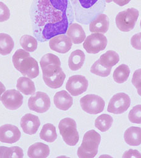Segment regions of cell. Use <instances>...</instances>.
I'll use <instances>...</instances> for the list:
<instances>
[{"instance_id": "29", "label": "cell", "mask_w": 141, "mask_h": 158, "mask_svg": "<svg viewBox=\"0 0 141 158\" xmlns=\"http://www.w3.org/2000/svg\"><path fill=\"white\" fill-rule=\"evenodd\" d=\"M24 152L22 148L19 146H12L8 148L6 146H0V157H23Z\"/></svg>"}, {"instance_id": "18", "label": "cell", "mask_w": 141, "mask_h": 158, "mask_svg": "<svg viewBox=\"0 0 141 158\" xmlns=\"http://www.w3.org/2000/svg\"><path fill=\"white\" fill-rule=\"evenodd\" d=\"M53 101L55 106L62 110H68L73 104V98L65 90L57 92L54 96Z\"/></svg>"}, {"instance_id": "1", "label": "cell", "mask_w": 141, "mask_h": 158, "mask_svg": "<svg viewBox=\"0 0 141 158\" xmlns=\"http://www.w3.org/2000/svg\"><path fill=\"white\" fill-rule=\"evenodd\" d=\"M30 16L33 33L40 42L66 33L74 18L69 0H33Z\"/></svg>"}, {"instance_id": "19", "label": "cell", "mask_w": 141, "mask_h": 158, "mask_svg": "<svg viewBox=\"0 0 141 158\" xmlns=\"http://www.w3.org/2000/svg\"><path fill=\"white\" fill-rule=\"evenodd\" d=\"M67 36L74 44L82 43L85 39V33L82 26L77 23L69 25L66 31Z\"/></svg>"}, {"instance_id": "5", "label": "cell", "mask_w": 141, "mask_h": 158, "mask_svg": "<svg viewBox=\"0 0 141 158\" xmlns=\"http://www.w3.org/2000/svg\"><path fill=\"white\" fill-rule=\"evenodd\" d=\"M59 133L64 141L69 146H75L79 140L75 121L69 117L62 119L58 125Z\"/></svg>"}, {"instance_id": "3", "label": "cell", "mask_w": 141, "mask_h": 158, "mask_svg": "<svg viewBox=\"0 0 141 158\" xmlns=\"http://www.w3.org/2000/svg\"><path fill=\"white\" fill-rule=\"evenodd\" d=\"M14 67L24 77L30 78H36L39 75V67L37 61L24 49H17L12 56Z\"/></svg>"}, {"instance_id": "23", "label": "cell", "mask_w": 141, "mask_h": 158, "mask_svg": "<svg viewBox=\"0 0 141 158\" xmlns=\"http://www.w3.org/2000/svg\"><path fill=\"white\" fill-rule=\"evenodd\" d=\"M17 89L25 95L33 94L35 92V86L33 81L30 78L22 77L17 81Z\"/></svg>"}, {"instance_id": "39", "label": "cell", "mask_w": 141, "mask_h": 158, "mask_svg": "<svg viewBox=\"0 0 141 158\" xmlns=\"http://www.w3.org/2000/svg\"><path fill=\"white\" fill-rule=\"evenodd\" d=\"M137 90V93L139 94V96H141V83H140L139 84H138L137 85H136L135 86Z\"/></svg>"}, {"instance_id": "17", "label": "cell", "mask_w": 141, "mask_h": 158, "mask_svg": "<svg viewBox=\"0 0 141 158\" xmlns=\"http://www.w3.org/2000/svg\"><path fill=\"white\" fill-rule=\"evenodd\" d=\"M89 29L93 33H105L109 29V19L106 15L100 14L89 25Z\"/></svg>"}, {"instance_id": "35", "label": "cell", "mask_w": 141, "mask_h": 158, "mask_svg": "<svg viewBox=\"0 0 141 158\" xmlns=\"http://www.w3.org/2000/svg\"><path fill=\"white\" fill-rule=\"evenodd\" d=\"M141 83V69L136 70L132 78V83L134 86Z\"/></svg>"}, {"instance_id": "27", "label": "cell", "mask_w": 141, "mask_h": 158, "mask_svg": "<svg viewBox=\"0 0 141 158\" xmlns=\"http://www.w3.org/2000/svg\"><path fill=\"white\" fill-rule=\"evenodd\" d=\"M130 74V69L129 67L124 64H121L114 70L113 77L118 83H123L128 78Z\"/></svg>"}, {"instance_id": "38", "label": "cell", "mask_w": 141, "mask_h": 158, "mask_svg": "<svg viewBox=\"0 0 141 158\" xmlns=\"http://www.w3.org/2000/svg\"><path fill=\"white\" fill-rule=\"evenodd\" d=\"M6 90V87L3 85V83L0 81V101H1V95L4 93Z\"/></svg>"}, {"instance_id": "31", "label": "cell", "mask_w": 141, "mask_h": 158, "mask_svg": "<svg viewBox=\"0 0 141 158\" xmlns=\"http://www.w3.org/2000/svg\"><path fill=\"white\" fill-rule=\"evenodd\" d=\"M111 70V68H107L104 67L100 64L99 60L95 61L90 69V72L92 73L102 77H108L110 74Z\"/></svg>"}, {"instance_id": "6", "label": "cell", "mask_w": 141, "mask_h": 158, "mask_svg": "<svg viewBox=\"0 0 141 158\" xmlns=\"http://www.w3.org/2000/svg\"><path fill=\"white\" fill-rule=\"evenodd\" d=\"M99 0H71L72 2L75 15L78 22L87 23L93 18L92 11Z\"/></svg>"}, {"instance_id": "40", "label": "cell", "mask_w": 141, "mask_h": 158, "mask_svg": "<svg viewBox=\"0 0 141 158\" xmlns=\"http://www.w3.org/2000/svg\"><path fill=\"white\" fill-rule=\"evenodd\" d=\"M140 28H141V20H140Z\"/></svg>"}, {"instance_id": "37", "label": "cell", "mask_w": 141, "mask_h": 158, "mask_svg": "<svg viewBox=\"0 0 141 158\" xmlns=\"http://www.w3.org/2000/svg\"><path fill=\"white\" fill-rule=\"evenodd\" d=\"M105 1L108 3H109L112 1H113L116 4L119 5L120 6H123L128 4L130 1V0H105Z\"/></svg>"}, {"instance_id": "13", "label": "cell", "mask_w": 141, "mask_h": 158, "mask_svg": "<svg viewBox=\"0 0 141 158\" xmlns=\"http://www.w3.org/2000/svg\"><path fill=\"white\" fill-rule=\"evenodd\" d=\"M23 96L19 91L15 89H8L2 94L1 101L6 109L16 110L23 103Z\"/></svg>"}, {"instance_id": "2", "label": "cell", "mask_w": 141, "mask_h": 158, "mask_svg": "<svg viewBox=\"0 0 141 158\" xmlns=\"http://www.w3.org/2000/svg\"><path fill=\"white\" fill-rule=\"evenodd\" d=\"M40 64L45 84L51 88H60L64 83L66 74L61 67L59 58L52 53H48L41 57Z\"/></svg>"}, {"instance_id": "33", "label": "cell", "mask_w": 141, "mask_h": 158, "mask_svg": "<svg viewBox=\"0 0 141 158\" xmlns=\"http://www.w3.org/2000/svg\"><path fill=\"white\" fill-rule=\"evenodd\" d=\"M10 17V10L8 7L0 1V22L7 21Z\"/></svg>"}, {"instance_id": "10", "label": "cell", "mask_w": 141, "mask_h": 158, "mask_svg": "<svg viewBox=\"0 0 141 158\" xmlns=\"http://www.w3.org/2000/svg\"><path fill=\"white\" fill-rule=\"evenodd\" d=\"M51 101L49 96L42 91L34 93L28 100V106L31 110L38 113L46 112L50 107Z\"/></svg>"}, {"instance_id": "22", "label": "cell", "mask_w": 141, "mask_h": 158, "mask_svg": "<svg viewBox=\"0 0 141 158\" xmlns=\"http://www.w3.org/2000/svg\"><path fill=\"white\" fill-rule=\"evenodd\" d=\"M85 59L84 52L80 49H76L71 52L68 59V65L71 70H79L83 65Z\"/></svg>"}, {"instance_id": "14", "label": "cell", "mask_w": 141, "mask_h": 158, "mask_svg": "<svg viewBox=\"0 0 141 158\" xmlns=\"http://www.w3.org/2000/svg\"><path fill=\"white\" fill-rule=\"evenodd\" d=\"M21 133L15 125L5 124L0 127V141L7 144H12L19 140Z\"/></svg>"}, {"instance_id": "24", "label": "cell", "mask_w": 141, "mask_h": 158, "mask_svg": "<svg viewBox=\"0 0 141 158\" xmlns=\"http://www.w3.org/2000/svg\"><path fill=\"white\" fill-rule=\"evenodd\" d=\"M100 64L105 67L111 68L114 66L119 60L118 54L114 51L109 50L103 54L99 58Z\"/></svg>"}, {"instance_id": "25", "label": "cell", "mask_w": 141, "mask_h": 158, "mask_svg": "<svg viewBox=\"0 0 141 158\" xmlns=\"http://www.w3.org/2000/svg\"><path fill=\"white\" fill-rule=\"evenodd\" d=\"M14 47V42L12 37L6 33H0V54H9Z\"/></svg>"}, {"instance_id": "34", "label": "cell", "mask_w": 141, "mask_h": 158, "mask_svg": "<svg viewBox=\"0 0 141 158\" xmlns=\"http://www.w3.org/2000/svg\"><path fill=\"white\" fill-rule=\"evenodd\" d=\"M130 44L134 48L137 50H141V33H136L132 36Z\"/></svg>"}, {"instance_id": "36", "label": "cell", "mask_w": 141, "mask_h": 158, "mask_svg": "<svg viewBox=\"0 0 141 158\" xmlns=\"http://www.w3.org/2000/svg\"><path fill=\"white\" fill-rule=\"evenodd\" d=\"M122 157H141V154L137 150L129 149L124 152Z\"/></svg>"}, {"instance_id": "28", "label": "cell", "mask_w": 141, "mask_h": 158, "mask_svg": "<svg viewBox=\"0 0 141 158\" xmlns=\"http://www.w3.org/2000/svg\"><path fill=\"white\" fill-rule=\"evenodd\" d=\"M113 122V117L106 114L99 115L95 121V126L100 131L105 132L108 131L111 127Z\"/></svg>"}, {"instance_id": "32", "label": "cell", "mask_w": 141, "mask_h": 158, "mask_svg": "<svg viewBox=\"0 0 141 158\" xmlns=\"http://www.w3.org/2000/svg\"><path fill=\"white\" fill-rule=\"evenodd\" d=\"M128 118L130 122L133 123H141V104H138L132 107L129 111Z\"/></svg>"}, {"instance_id": "7", "label": "cell", "mask_w": 141, "mask_h": 158, "mask_svg": "<svg viewBox=\"0 0 141 158\" xmlns=\"http://www.w3.org/2000/svg\"><path fill=\"white\" fill-rule=\"evenodd\" d=\"M139 15V10L134 7L119 12L115 20L118 28L124 32L130 31L134 28Z\"/></svg>"}, {"instance_id": "26", "label": "cell", "mask_w": 141, "mask_h": 158, "mask_svg": "<svg viewBox=\"0 0 141 158\" xmlns=\"http://www.w3.org/2000/svg\"><path fill=\"white\" fill-rule=\"evenodd\" d=\"M40 137L41 139L48 142L53 143L57 138V133L55 127L51 123L45 124L40 133Z\"/></svg>"}, {"instance_id": "16", "label": "cell", "mask_w": 141, "mask_h": 158, "mask_svg": "<svg viewBox=\"0 0 141 158\" xmlns=\"http://www.w3.org/2000/svg\"><path fill=\"white\" fill-rule=\"evenodd\" d=\"M40 125L38 117L32 114H26L20 119V127L23 131L28 135L36 133Z\"/></svg>"}, {"instance_id": "9", "label": "cell", "mask_w": 141, "mask_h": 158, "mask_svg": "<svg viewBox=\"0 0 141 158\" xmlns=\"http://www.w3.org/2000/svg\"><path fill=\"white\" fill-rule=\"evenodd\" d=\"M108 43L106 37L103 33H92L85 39L83 47L89 54H96L104 50Z\"/></svg>"}, {"instance_id": "20", "label": "cell", "mask_w": 141, "mask_h": 158, "mask_svg": "<svg viewBox=\"0 0 141 158\" xmlns=\"http://www.w3.org/2000/svg\"><path fill=\"white\" fill-rule=\"evenodd\" d=\"M49 148L47 144L37 142L29 146L27 156L30 158H46L49 154Z\"/></svg>"}, {"instance_id": "11", "label": "cell", "mask_w": 141, "mask_h": 158, "mask_svg": "<svg viewBox=\"0 0 141 158\" xmlns=\"http://www.w3.org/2000/svg\"><path fill=\"white\" fill-rule=\"evenodd\" d=\"M130 104L129 96L124 93L114 94L110 99L107 110L114 114H121L126 112Z\"/></svg>"}, {"instance_id": "8", "label": "cell", "mask_w": 141, "mask_h": 158, "mask_svg": "<svg viewBox=\"0 0 141 158\" xmlns=\"http://www.w3.org/2000/svg\"><path fill=\"white\" fill-rule=\"evenodd\" d=\"M80 104L83 110L90 114L101 113L105 106V101L96 94H87L80 99Z\"/></svg>"}, {"instance_id": "30", "label": "cell", "mask_w": 141, "mask_h": 158, "mask_svg": "<svg viewBox=\"0 0 141 158\" xmlns=\"http://www.w3.org/2000/svg\"><path fill=\"white\" fill-rule=\"evenodd\" d=\"M20 44L22 48L28 52L35 51L38 46L36 39L28 35L22 36L20 39Z\"/></svg>"}, {"instance_id": "15", "label": "cell", "mask_w": 141, "mask_h": 158, "mask_svg": "<svg viewBox=\"0 0 141 158\" xmlns=\"http://www.w3.org/2000/svg\"><path fill=\"white\" fill-rule=\"evenodd\" d=\"M72 45L70 39L64 34L59 35L51 38L49 42L51 49L62 54H65L69 51Z\"/></svg>"}, {"instance_id": "21", "label": "cell", "mask_w": 141, "mask_h": 158, "mask_svg": "<svg viewBox=\"0 0 141 158\" xmlns=\"http://www.w3.org/2000/svg\"><path fill=\"white\" fill-rule=\"evenodd\" d=\"M124 138L125 142L130 146H139L141 144V128L130 127L124 132Z\"/></svg>"}, {"instance_id": "4", "label": "cell", "mask_w": 141, "mask_h": 158, "mask_svg": "<svg viewBox=\"0 0 141 158\" xmlns=\"http://www.w3.org/2000/svg\"><path fill=\"white\" fill-rule=\"evenodd\" d=\"M101 136L94 130L87 131L83 137L82 142L77 149V156L80 158H93L98 153Z\"/></svg>"}, {"instance_id": "12", "label": "cell", "mask_w": 141, "mask_h": 158, "mask_svg": "<svg viewBox=\"0 0 141 158\" xmlns=\"http://www.w3.org/2000/svg\"><path fill=\"white\" fill-rule=\"evenodd\" d=\"M88 86V81L84 76L75 75L69 78L66 85V88L71 95L76 96L86 91Z\"/></svg>"}]
</instances>
